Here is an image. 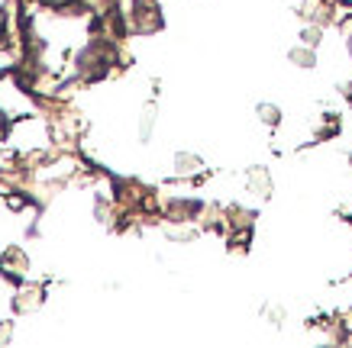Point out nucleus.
I'll use <instances>...</instances> for the list:
<instances>
[{
    "mask_svg": "<svg viewBox=\"0 0 352 348\" xmlns=\"http://www.w3.org/2000/svg\"><path fill=\"white\" fill-rule=\"evenodd\" d=\"M49 3H65V0H49Z\"/></svg>",
    "mask_w": 352,
    "mask_h": 348,
    "instance_id": "nucleus-1",
    "label": "nucleus"
},
{
    "mask_svg": "<svg viewBox=\"0 0 352 348\" xmlns=\"http://www.w3.org/2000/svg\"><path fill=\"white\" fill-rule=\"evenodd\" d=\"M0 26H3V13H0Z\"/></svg>",
    "mask_w": 352,
    "mask_h": 348,
    "instance_id": "nucleus-2",
    "label": "nucleus"
}]
</instances>
